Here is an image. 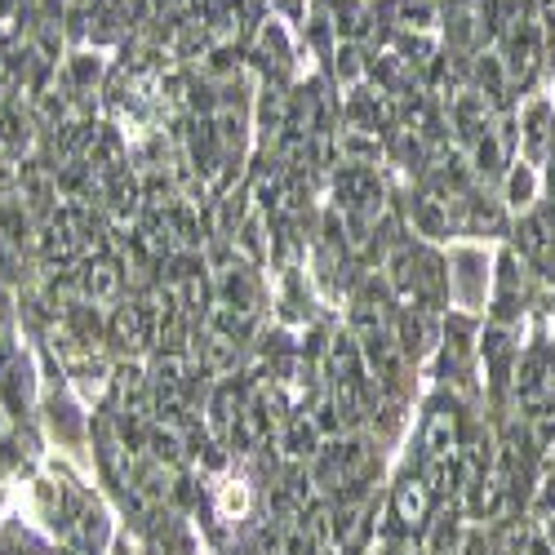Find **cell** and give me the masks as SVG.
<instances>
[{"label":"cell","mask_w":555,"mask_h":555,"mask_svg":"<svg viewBox=\"0 0 555 555\" xmlns=\"http://www.w3.org/2000/svg\"><path fill=\"white\" fill-rule=\"evenodd\" d=\"M538 192H542V173H538V165H529V160H512L506 165V209L512 214H529V209H538Z\"/></svg>","instance_id":"cell-3"},{"label":"cell","mask_w":555,"mask_h":555,"mask_svg":"<svg viewBox=\"0 0 555 555\" xmlns=\"http://www.w3.org/2000/svg\"><path fill=\"white\" fill-rule=\"evenodd\" d=\"M5 378H10V383H5V396H10L14 413H23V404H27V396H31V369H27V364H14Z\"/></svg>","instance_id":"cell-6"},{"label":"cell","mask_w":555,"mask_h":555,"mask_svg":"<svg viewBox=\"0 0 555 555\" xmlns=\"http://www.w3.org/2000/svg\"><path fill=\"white\" fill-rule=\"evenodd\" d=\"M516 143H520V160L529 165H546L555 156V107L546 99H529L520 107Z\"/></svg>","instance_id":"cell-2"},{"label":"cell","mask_w":555,"mask_h":555,"mask_svg":"<svg viewBox=\"0 0 555 555\" xmlns=\"http://www.w3.org/2000/svg\"><path fill=\"white\" fill-rule=\"evenodd\" d=\"M436 512H440V498L431 493V485L423 480V472L418 467H409L396 485H391V493H387V533H404V538H423L427 529H431V520H436Z\"/></svg>","instance_id":"cell-1"},{"label":"cell","mask_w":555,"mask_h":555,"mask_svg":"<svg viewBox=\"0 0 555 555\" xmlns=\"http://www.w3.org/2000/svg\"><path fill=\"white\" fill-rule=\"evenodd\" d=\"M525 516L533 525H555V462H542V467H538L529 502H525Z\"/></svg>","instance_id":"cell-5"},{"label":"cell","mask_w":555,"mask_h":555,"mask_svg":"<svg viewBox=\"0 0 555 555\" xmlns=\"http://www.w3.org/2000/svg\"><path fill=\"white\" fill-rule=\"evenodd\" d=\"M542 533L551 538V546H555V525H542Z\"/></svg>","instance_id":"cell-7"},{"label":"cell","mask_w":555,"mask_h":555,"mask_svg":"<svg viewBox=\"0 0 555 555\" xmlns=\"http://www.w3.org/2000/svg\"><path fill=\"white\" fill-rule=\"evenodd\" d=\"M112 338L120 343V347H143V343H152V311L143 307V302H125L116 315H112Z\"/></svg>","instance_id":"cell-4"}]
</instances>
